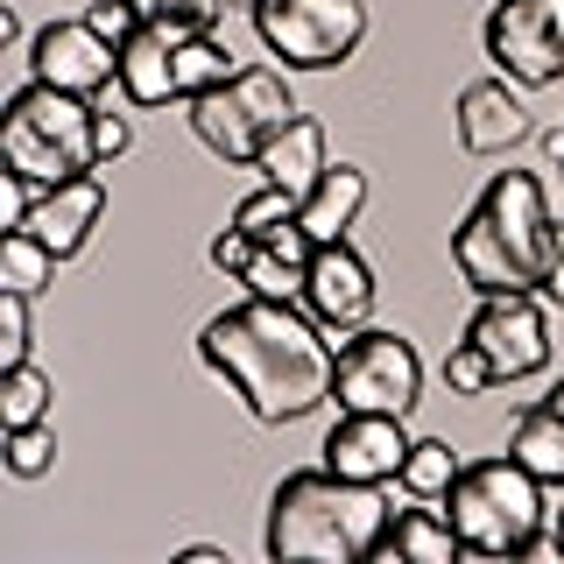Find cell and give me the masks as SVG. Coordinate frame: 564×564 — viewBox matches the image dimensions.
<instances>
[{
	"label": "cell",
	"instance_id": "cell-23",
	"mask_svg": "<svg viewBox=\"0 0 564 564\" xmlns=\"http://www.w3.org/2000/svg\"><path fill=\"white\" fill-rule=\"evenodd\" d=\"M395 480H402V494H410V501H445L452 480H458V452L445 445V437H416Z\"/></svg>",
	"mask_w": 564,
	"mask_h": 564
},
{
	"label": "cell",
	"instance_id": "cell-16",
	"mask_svg": "<svg viewBox=\"0 0 564 564\" xmlns=\"http://www.w3.org/2000/svg\"><path fill=\"white\" fill-rule=\"evenodd\" d=\"M198 35L191 22H141L128 43H120V99L128 106H170L176 93V43Z\"/></svg>",
	"mask_w": 564,
	"mask_h": 564
},
{
	"label": "cell",
	"instance_id": "cell-4",
	"mask_svg": "<svg viewBox=\"0 0 564 564\" xmlns=\"http://www.w3.org/2000/svg\"><path fill=\"white\" fill-rule=\"evenodd\" d=\"M445 516L458 529V543L480 557H529L543 543V529L557 516V494L522 466L516 452L501 458H473L458 466V480L445 494Z\"/></svg>",
	"mask_w": 564,
	"mask_h": 564
},
{
	"label": "cell",
	"instance_id": "cell-11",
	"mask_svg": "<svg viewBox=\"0 0 564 564\" xmlns=\"http://www.w3.org/2000/svg\"><path fill=\"white\" fill-rule=\"evenodd\" d=\"M29 78L57 85V93H78V99H99L106 85H120V43L85 22H43L29 35Z\"/></svg>",
	"mask_w": 564,
	"mask_h": 564
},
{
	"label": "cell",
	"instance_id": "cell-32",
	"mask_svg": "<svg viewBox=\"0 0 564 564\" xmlns=\"http://www.w3.org/2000/svg\"><path fill=\"white\" fill-rule=\"evenodd\" d=\"M85 22H93L106 43H128V35L141 29V8H134V0H93V8H85Z\"/></svg>",
	"mask_w": 564,
	"mask_h": 564
},
{
	"label": "cell",
	"instance_id": "cell-1",
	"mask_svg": "<svg viewBox=\"0 0 564 564\" xmlns=\"http://www.w3.org/2000/svg\"><path fill=\"white\" fill-rule=\"evenodd\" d=\"M198 360L219 375L261 423H296L317 402H332V367L339 346L304 304H275V296H247L219 311L198 332Z\"/></svg>",
	"mask_w": 564,
	"mask_h": 564
},
{
	"label": "cell",
	"instance_id": "cell-9",
	"mask_svg": "<svg viewBox=\"0 0 564 564\" xmlns=\"http://www.w3.org/2000/svg\"><path fill=\"white\" fill-rule=\"evenodd\" d=\"M487 64L516 78L522 93L564 85V0H494Z\"/></svg>",
	"mask_w": 564,
	"mask_h": 564
},
{
	"label": "cell",
	"instance_id": "cell-33",
	"mask_svg": "<svg viewBox=\"0 0 564 564\" xmlns=\"http://www.w3.org/2000/svg\"><path fill=\"white\" fill-rule=\"evenodd\" d=\"M128 149H134V120H128V113H113V106H99V170H106V163H120Z\"/></svg>",
	"mask_w": 564,
	"mask_h": 564
},
{
	"label": "cell",
	"instance_id": "cell-25",
	"mask_svg": "<svg viewBox=\"0 0 564 564\" xmlns=\"http://www.w3.org/2000/svg\"><path fill=\"white\" fill-rule=\"evenodd\" d=\"M304 275H311V261H290V254H282V247H269V240H261L254 261L240 269L247 296H275V304H304Z\"/></svg>",
	"mask_w": 564,
	"mask_h": 564
},
{
	"label": "cell",
	"instance_id": "cell-3",
	"mask_svg": "<svg viewBox=\"0 0 564 564\" xmlns=\"http://www.w3.org/2000/svg\"><path fill=\"white\" fill-rule=\"evenodd\" d=\"M388 494L367 480H346L332 466L282 473V487L269 494V529L261 551L275 564H367L381 551L388 529Z\"/></svg>",
	"mask_w": 564,
	"mask_h": 564
},
{
	"label": "cell",
	"instance_id": "cell-12",
	"mask_svg": "<svg viewBox=\"0 0 564 564\" xmlns=\"http://www.w3.org/2000/svg\"><path fill=\"white\" fill-rule=\"evenodd\" d=\"M410 416H381V410H339L325 437V466L346 473V480H367V487H388L402 473V458H410L416 437L402 431Z\"/></svg>",
	"mask_w": 564,
	"mask_h": 564
},
{
	"label": "cell",
	"instance_id": "cell-2",
	"mask_svg": "<svg viewBox=\"0 0 564 564\" xmlns=\"http://www.w3.org/2000/svg\"><path fill=\"white\" fill-rule=\"evenodd\" d=\"M557 247V212L536 170H494L473 212L452 226V269L466 290L508 296V290H543Z\"/></svg>",
	"mask_w": 564,
	"mask_h": 564
},
{
	"label": "cell",
	"instance_id": "cell-28",
	"mask_svg": "<svg viewBox=\"0 0 564 564\" xmlns=\"http://www.w3.org/2000/svg\"><path fill=\"white\" fill-rule=\"evenodd\" d=\"M437 375H445V388H452V395H487V388L494 381H501V375H494V360H487V352L480 346H473V339H458L452 352H445V367H437Z\"/></svg>",
	"mask_w": 564,
	"mask_h": 564
},
{
	"label": "cell",
	"instance_id": "cell-14",
	"mask_svg": "<svg viewBox=\"0 0 564 564\" xmlns=\"http://www.w3.org/2000/svg\"><path fill=\"white\" fill-rule=\"evenodd\" d=\"M452 120H458V149L466 155H508V149H522L529 141V99H522V85L516 78H480V85H466L452 106Z\"/></svg>",
	"mask_w": 564,
	"mask_h": 564
},
{
	"label": "cell",
	"instance_id": "cell-6",
	"mask_svg": "<svg viewBox=\"0 0 564 564\" xmlns=\"http://www.w3.org/2000/svg\"><path fill=\"white\" fill-rule=\"evenodd\" d=\"M184 106H191V134H198L219 163H247V170H254V155L296 120L290 85H282V70H269V64H247L226 85H212V93L184 99Z\"/></svg>",
	"mask_w": 564,
	"mask_h": 564
},
{
	"label": "cell",
	"instance_id": "cell-21",
	"mask_svg": "<svg viewBox=\"0 0 564 564\" xmlns=\"http://www.w3.org/2000/svg\"><path fill=\"white\" fill-rule=\"evenodd\" d=\"M57 269H64V261L50 254L29 226H8V234H0V290L35 296V290H50V282H57Z\"/></svg>",
	"mask_w": 564,
	"mask_h": 564
},
{
	"label": "cell",
	"instance_id": "cell-37",
	"mask_svg": "<svg viewBox=\"0 0 564 564\" xmlns=\"http://www.w3.org/2000/svg\"><path fill=\"white\" fill-rule=\"evenodd\" d=\"M551 551L564 557V494H557V516H551Z\"/></svg>",
	"mask_w": 564,
	"mask_h": 564
},
{
	"label": "cell",
	"instance_id": "cell-20",
	"mask_svg": "<svg viewBox=\"0 0 564 564\" xmlns=\"http://www.w3.org/2000/svg\"><path fill=\"white\" fill-rule=\"evenodd\" d=\"M508 452H516L551 494H564V410H551V402H529V410L516 416V431H508Z\"/></svg>",
	"mask_w": 564,
	"mask_h": 564
},
{
	"label": "cell",
	"instance_id": "cell-29",
	"mask_svg": "<svg viewBox=\"0 0 564 564\" xmlns=\"http://www.w3.org/2000/svg\"><path fill=\"white\" fill-rule=\"evenodd\" d=\"M22 360H29V296L0 290V367H22Z\"/></svg>",
	"mask_w": 564,
	"mask_h": 564
},
{
	"label": "cell",
	"instance_id": "cell-19",
	"mask_svg": "<svg viewBox=\"0 0 564 564\" xmlns=\"http://www.w3.org/2000/svg\"><path fill=\"white\" fill-rule=\"evenodd\" d=\"M466 543H458V529H452V516L445 508H395L388 516V529H381V551L375 557H410V564H452Z\"/></svg>",
	"mask_w": 564,
	"mask_h": 564
},
{
	"label": "cell",
	"instance_id": "cell-17",
	"mask_svg": "<svg viewBox=\"0 0 564 564\" xmlns=\"http://www.w3.org/2000/svg\"><path fill=\"white\" fill-rule=\"evenodd\" d=\"M254 170H261V184H282V191H296V198H311V191H317V176L332 170V163H325V128L296 113L290 128H282V134L269 141V149L254 155Z\"/></svg>",
	"mask_w": 564,
	"mask_h": 564
},
{
	"label": "cell",
	"instance_id": "cell-18",
	"mask_svg": "<svg viewBox=\"0 0 564 564\" xmlns=\"http://www.w3.org/2000/svg\"><path fill=\"white\" fill-rule=\"evenodd\" d=\"M360 205H367V170L360 163H332L317 176V191L296 205V219H304V234L325 247V240H346V226L360 219Z\"/></svg>",
	"mask_w": 564,
	"mask_h": 564
},
{
	"label": "cell",
	"instance_id": "cell-30",
	"mask_svg": "<svg viewBox=\"0 0 564 564\" xmlns=\"http://www.w3.org/2000/svg\"><path fill=\"white\" fill-rule=\"evenodd\" d=\"M35 176L29 170H14V163H0V226H29V212H35Z\"/></svg>",
	"mask_w": 564,
	"mask_h": 564
},
{
	"label": "cell",
	"instance_id": "cell-13",
	"mask_svg": "<svg viewBox=\"0 0 564 564\" xmlns=\"http://www.w3.org/2000/svg\"><path fill=\"white\" fill-rule=\"evenodd\" d=\"M304 311L317 317L325 332H360L367 311H375V269L352 254L346 240H325L311 254V275H304Z\"/></svg>",
	"mask_w": 564,
	"mask_h": 564
},
{
	"label": "cell",
	"instance_id": "cell-15",
	"mask_svg": "<svg viewBox=\"0 0 564 564\" xmlns=\"http://www.w3.org/2000/svg\"><path fill=\"white\" fill-rule=\"evenodd\" d=\"M99 212H106V176L99 170H78V176H64V184H43V191H35L29 234L43 240L57 261H70V254H85Z\"/></svg>",
	"mask_w": 564,
	"mask_h": 564
},
{
	"label": "cell",
	"instance_id": "cell-26",
	"mask_svg": "<svg viewBox=\"0 0 564 564\" xmlns=\"http://www.w3.org/2000/svg\"><path fill=\"white\" fill-rule=\"evenodd\" d=\"M296 205H304L296 191L261 184V191H247V198L234 205V226H240V234H254V240H269L275 226H290V219H296Z\"/></svg>",
	"mask_w": 564,
	"mask_h": 564
},
{
	"label": "cell",
	"instance_id": "cell-34",
	"mask_svg": "<svg viewBox=\"0 0 564 564\" xmlns=\"http://www.w3.org/2000/svg\"><path fill=\"white\" fill-rule=\"evenodd\" d=\"M254 234H240V226H226V234L219 240H212V269H219V275H240L247 269V261H254Z\"/></svg>",
	"mask_w": 564,
	"mask_h": 564
},
{
	"label": "cell",
	"instance_id": "cell-22",
	"mask_svg": "<svg viewBox=\"0 0 564 564\" xmlns=\"http://www.w3.org/2000/svg\"><path fill=\"white\" fill-rule=\"evenodd\" d=\"M50 402H57V388L35 360L22 367H0V431H29V423H50Z\"/></svg>",
	"mask_w": 564,
	"mask_h": 564
},
{
	"label": "cell",
	"instance_id": "cell-35",
	"mask_svg": "<svg viewBox=\"0 0 564 564\" xmlns=\"http://www.w3.org/2000/svg\"><path fill=\"white\" fill-rule=\"evenodd\" d=\"M543 296L564 311V226H557V247H551V275H543Z\"/></svg>",
	"mask_w": 564,
	"mask_h": 564
},
{
	"label": "cell",
	"instance_id": "cell-10",
	"mask_svg": "<svg viewBox=\"0 0 564 564\" xmlns=\"http://www.w3.org/2000/svg\"><path fill=\"white\" fill-rule=\"evenodd\" d=\"M466 339L494 360L501 381H529L551 367V317H543L536 290H508V296H480Z\"/></svg>",
	"mask_w": 564,
	"mask_h": 564
},
{
	"label": "cell",
	"instance_id": "cell-31",
	"mask_svg": "<svg viewBox=\"0 0 564 564\" xmlns=\"http://www.w3.org/2000/svg\"><path fill=\"white\" fill-rule=\"evenodd\" d=\"M134 8H141V22H191V29H212L226 0H134Z\"/></svg>",
	"mask_w": 564,
	"mask_h": 564
},
{
	"label": "cell",
	"instance_id": "cell-38",
	"mask_svg": "<svg viewBox=\"0 0 564 564\" xmlns=\"http://www.w3.org/2000/svg\"><path fill=\"white\" fill-rule=\"evenodd\" d=\"M543 155H551V163H564V128H551V134H543Z\"/></svg>",
	"mask_w": 564,
	"mask_h": 564
},
{
	"label": "cell",
	"instance_id": "cell-5",
	"mask_svg": "<svg viewBox=\"0 0 564 564\" xmlns=\"http://www.w3.org/2000/svg\"><path fill=\"white\" fill-rule=\"evenodd\" d=\"M0 163L29 170L35 184H64L78 170H99V106L29 78L0 113Z\"/></svg>",
	"mask_w": 564,
	"mask_h": 564
},
{
	"label": "cell",
	"instance_id": "cell-7",
	"mask_svg": "<svg viewBox=\"0 0 564 564\" xmlns=\"http://www.w3.org/2000/svg\"><path fill=\"white\" fill-rule=\"evenodd\" d=\"M254 35L282 70H339L367 43V0H254Z\"/></svg>",
	"mask_w": 564,
	"mask_h": 564
},
{
	"label": "cell",
	"instance_id": "cell-24",
	"mask_svg": "<svg viewBox=\"0 0 564 564\" xmlns=\"http://www.w3.org/2000/svg\"><path fill=\"white\" fill-rule=\"evenodd\" d=\"M226 78H234V50H226L212 29L176 43V93L184 99H198V93H212V85H226Z\"/></svg>",
	"mask_w": 564,
	"mask_h": 564
},
{
	"label": "cell",
	"instance_id": "cell-36",
	"mask_svg": "<svg viewBox=\"0 0 564 564\" xmlns=\"http://www.w3.org/2000/svg\"><path fill=\"white\" fill-rule=\"evenodd\" d=\"M176 564H226V551H219V543H184Z\"/></svg>",
	"mask_w": 564,
	"mask_h": 564
},
{
	"label": "cell",
	"instance_id": "cell-8",
	"mask_svg": "<svg viewBox=\"0 0 564 564\" xmlns=\"http://www.w3.org/2000/svg\"><path fill=\"white\" fill-rule=\"evenodd\" d=\"M423 395V352L402 332H346L339 367H332V402L339 410H381V416H410Z\"/></svg>",
	"mask_w": 564,
	"mask_h": 564
},
{
	"label": "cell",
	"instance_id": "cell-27",
	"mask_svg": "<svg viewBox=\"0 0 564 564\" xmlns=\"http://www.w3.org/2000/svg\"><path fill=\"white\" fill-rule=\"evenodd\" d=\"M50 466H57V423L8 431V473H14V480H43Z\"/></svg>",
	"mask_w": 564,
	"mask_h": 564
}]
</instances>
